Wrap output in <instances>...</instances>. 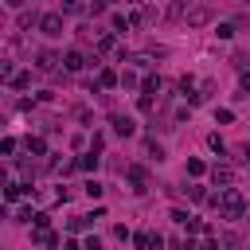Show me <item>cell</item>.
<instances>
[{"instance_id": "30", "label": "cell", "mask_w": 250, "mask_h": 250, "mask_svg": "<svg viewBox=\"0 0 250 250\" xmlns=\"http://www.w3.org/2000/svg\"><path fill=\"white\" fill-rule=\"evenodd\" d=\"M238 86H242V98H250V70H242V78H238Z\"/></svg>"}, {"instance_id": "8", "label": "cell", "mask_w": 250, "mask_h": 250, "mask_svg": "<svg viewBox=\"0 0 250 250\" xmlns=\"http://www.w3.org/2000/svg\"><path fill=\"white\" fill-rule=\"evenodd\" d=\"M203 23H211V8H207V4L188 8V27H203Z\"/></svg>"}, {"instance_id": "14", "label": "cell", "mask_w": 250, "mask_h": 250, "mask_svg": "<svg viewBox=\"0 0 250 250\" xmlns=\"http://www.w3.org/2000/svg\"><path fill=\"white\" fill-rule=\"evenodd\" d=\"M109 23H113V31H125V27H133V16H125V12H113V16H109Z\"/></svg>"}, {"instance_id": "28", "label": "cell", "mask_w": 250, "mask_h": 250, "mask_svg": "<svg viewBox=\"0 0 250 250\" xmlns=\"http://www.w3.org/2000/svg\"><path fill=\"white\" fill-rule=\"evenodd\" d=\"M188 172H191V176H203L207 164H203V160H188Z\"/></svg>"}, {"instance_id": "2", "label": "cell", "mask_w": 250, "mask_h": 250, "mask_svg": "<svg viewBox=\"0 0 250 250\" xmlns=\"http://www.w3.org/2000/svg\"><path fill=\"white\" fill-rule=\"evenodd\" d=\"M125 176H129V184H133V191L141 195V191H148V168L145 164H129L125 168Z\"/></svg>"}, {"instance_id": "32", "label": "cell", "mask_w": 250, "mask_h": 250, "mask_svg": "<svg viewBox=\"0 0 250 250\" xmlns=\"http://www.w3.org/2000/svg\"><path fill=\"white\" fill-rule=\"evenodd\" d=\"M148 250H164V234H152V242H148Z\"/></svg>"}, {"instance_id": "22", "label": "cell", "mask_w": 250, "mask_h": 250, "mask_svg": "<svg viewBox=\"0 0 250 250\" xmlns=\"http://www.w3.org/2000/svg\"><path fill=\"white\" fill-rule=\"evenodd\" d=\"M121 86H125V90H137L141 82H137V74H133V70H121Z\"/></svg>"}, {"instance_id": "24", "label": "cell", "mask_w": 250, "mask_h": 250, "mask_svg": "<svg viewBox=\"0 0 250 250\" xmlns=\"http://www.w3.org/2000/svg\"><path fill=\"white\" fill-rule=\"evenodd\" d=\"M82 8H86V4H82V0H62V12H66V16H78V12H82Z\"/></svg>"}, {"instance_id": "3", "label": "cell", "mask_w": 250, "mask_h": 250, "mask_svg": "<svg viewBox=\"0 0 250 250\" xmlns=\"http://www.w3.org/2000/svg\"><path fill=\"white\" fill-rule=\"evenodd\" d=\"M39 31H43V35H59V31H62V16H59V12H43V16H39Z\"/></svg>"}, {"instance_id": "11", "label": "cell", "mask_w": 250, "mask_h": 250, "mask_svg": "<svg viewBox=\"0 0 250 250\" xmlns=\"http://www.w3.org/2000/svg\"><path fill=\"white\" fill-rule=\"evenodd\" d=\"M23 148H27L31 156H47V141H43V137H27V141H23Z\"/></svg>"}, {"instance_id": "17", "label": "cell", "mask_w": 250, "mask_h": 250, "mask_svg": "<svg viewBox=\"0 0 250 250\" xmlns=\"http://www.w3.org/2000/svg\"><path fill=\"white\" fill-rule=\"evenodd\" d=\"M145 152H148V160H164V148H160L152 137H145Z\"/></svg>"}, {"instance_id": "23", "label": "cell", "mask_w": 250, "mask_h": 250, "mask_svg": "<svg viewBox=\"0 0 250 250\" xmlns=\"http://www.w3.org/2000/svg\"><path fill=\"white\" fill-rule=\"evenodd\" d=\"M215 121H219V125H230V121H234V109H227V105L215 109Z\"/></svg>"}, {"instance_id": "1", "label": "cell", "mask_w": 250, "mask_h": 250, "mask_svg": "<svg viewBox=\"0 0 250 250\" xmlns=\"http://www.w3.org/2000/svg\"><path fill=\"white\" fill-rule=\"evenodd\" d=\"M211 203L219 207V219H227V223H238L242 215H246V195L230 184V188H219L215 195H211Z\"/></svg>"}, {"instance_id": "21", "label": "cell", "mask_w": 250, "mask_h": 250, "mask_svg": "<svg viewBox=\"0 0 250 250\" xmlns=\"http://www.w3.org/2000/svg\"><path fill=\"white\" fill-rule=\"evenodd\" d=\"M168 16H172V20H188V8L176 0V4H168Z\"/></svg>"}, {"instance_id": "7", "label": "cell", "mask_w": 250, "mask_h": 250, "mask_svg": "<svg viewBox=\"0 0 250 250\" xmlns=\"http://www.w3.org/2000/svg\"><path fill=\"white\" fill-rule=\"evenodd\" d=\"M31 242H35L39 250H51V246H59V234H55V230H47V227H35Z\"/></svg>"}, {"instance_id": "19", "label": "cell", "mask_w": 250, "mask_h": 250, "mask_svg": "<svg viewBox=\"0 0 250 250\" xmlns=\"http://www.w3.org/2000/svg\"><path fill=\"white\" fill-rule=\"evenodd\" d=\"M156 90H160V78H156V74H148V78L141 82V94H156Z\"/></svg>"}, {"instance_id": "29", "label": "cell", "mask_w": 250, "mask_h": 250, "mask_svg": "<svg viewBox=\"0 0 250 250\" xmlns=\"http://www.w3.org/2000/svg\"><path fill=\"white\" fill-rule=\"evenodd\" d=\"M86 195L98 199V195H102V184H98V180H86Z\"/></svg>"}, {"instance_id": "34", "label": "cell", "mask_w": 250, "mask_h": 250, "mask_svg": "<svg viewBox=\"0 0 250 250\" xmlns=\"http://www.w3.org/2000/svg\"><path fill=\"white\" fill-rule=\"evenodd\" d=\"M86 250H105V246H102V238H86Z\"/></svg>"}, {"instance_id": "15", "label": "cell", "mask_w": 250, "mask_h": 250, "mask_svg": "<svg viewBox=\"0 0 250 250\" xmlns=\"http://www.w3.org/2000/svg\"><path fill=\"white\" fill-rule=\"evenodd\" d=\"M113 47H117L113 31H98V51H113Z\"/></svg>"}, {"instance_id": "25", "label": "cell", "mask_w": 250, "mask_h": 250, "mask_svg": "<svg viewBox=\"0 0 250 250\" xmlns=\"http://www.w3.org/2000/svg\"><path fill=\"white\" fill-rule=\"evenodd\" d=\"M133 242H137L141 250H148V242H152V234H148V230H137V234H133Z\"/></svg>"}, {"instance_id": "10", "label": "cell", "mask_w": 250, "mask_h": 250, "mask_svg": "<svg viewBox=\"0 0 250 250\" xmlns=\"http://www.w3.org/2000/svg\"><path fill=\"white\" fill-rule=\"evenodd\" d=\"M98 86H105V90H109V86H121V74H117L113 66H102V70H98Z\"/></svg>"}, {"instance_id": "4", "label": "cell", "mask_w": 250, "mask_h": 250, "mask_svg": "<svg viewBox=\"0 0 250 250\" xmlns=\"http://www.w3.org/2000/svg\"><path fill=\"white\" fill-rule=\"evenodd\" d=\"M59 55L55 51H35V70H43V74H51V70H59Z\"/></svg>"}, {"instance_id": "6", "label": "cell", "mask_w": 250, "mask_h": 250, "mask_svg": "<svg viewBox=\"0 0 250 250\" xmlns=\"http://www.w3.org/2000/svg\"><path fill=\"white\" fill-rule=\"evenodd\" d=\"M211 184H215V188H230V184H234V168H230V164H215V168H211Z\"/></svg>"}, {"instance_id": "9", "label": "cell", "mask_w": 250, "mask_h": 250, "mask_svg": "<svg viewBox=\"0 0 250 250\" xmlns=\"http://www.w3.org/2000/svg\"><path fill=\"white\" fill-rule=\"evenodd\" d=\"M82 66H86L82 51H66V55H62V70H66V74H74V70H82Z\"/></svg>"}, {"instance_id": "37", "label": "cell", "mask_w": 250, "mask_h": 250, "mask_svg": "<svg viewBox=\"0 0 250 250\" xmlns=\"http://www.w3.org/2000/svg\"><path fill=\"white\" fill-rule=\"evenodd\" d=\"M4 4H8V8H20V4H23V0H4Z\"/></svg>"}, {"instance_id": "35", "label": "cell", "mask_w": 250, "mask_h": 250, "mask_svg": "<svg viewBox=\"0 0 250 250\" xmlns=\"http://www.w3.org/2000/svg\"><path fill=\"white\" fill-rule=\"evenodd\" d=\"M199 250H219V242H215V238H207V242H203Z\"/></svg>"}, {"instance_id": "5", "label": "cell", "mask_w": 250, "mask_h": 250, "mask_svg": "<svg viewBox=\"0 0 250 250\" xmlns=\"http://www.w3.org/2000/svg\"><path fill=\"white\" fill-rule=\"evenodd\" d=\"M109 125H113V133H117V137H133V133H137V121H133V117H125V113H113V117H109Z\"/></svg>"}, {"instance_id": "20", "label": "cell", "mask_w": 250, "mask_h": 250, "mask_svg": "<svg viewBox=\"0 0 250 250\" xmlns=\"http://www.w3.org/2000/svg\"><path fill=\"white\" fill-rule=\"evenodd\" d=\"M207 148H211V152H219V156L227 152V145H223V137H219V133H211V137H207Z\"/></svg>"}, {"instance_id": "12", "label": "cell", "mask_w": 250, "mask_h": 250, "mask_svg": "<svg viewBox=\"0 0 250 250\" xmlns=\"http://www.w3.org/2000/svg\"><path fill=\"white\" fill-rule=\"evenodd\" d=\"M98 164H102V156H98V152H94V148H90V152H86V156H78V164H74V168H82V172H94V168H98Z\"/></svg>"}, {"instance_id": "31", "label": "cell", "mask_w": 250, "mask_h": 250, "mask_svg": "<svg viewBox=\"0 0 250 250\" xmlns=\"http://www.w3.org/2000/svg\"><path fill=\"white\" fill-rule=\"evenodd\" d=\"M172 219H176V223H180V227H184V223H188V219H191V215H188V211H184V207H176V211H172Z\"/></svg>"}, {"instance_id": "26", "label": "cell", "mask_w": 250, "mask_h": 250, "mask_svg": "<svg viewBox=\"0 0 250 250\" xmlns=\"http://www.w3.org/2000/svg\"><path fill=\"white\" fill-rule=\"evenodd\" d=\"M215 35H219V39H230V35H234V23H219Z\"/></svg>"}, {"instance_id": "27", "label": "cell", "mask_w": 250, "mask_h": 250, "mask_svg": "<svg viewBox=\"0 0 250 250\" xmlns=\"http://www.w3.org/2000/svg\"><path fill=\"white\" fill-rule=\"evenodd\" d=\"M0 152L12 156V152H16V137H4V141H0Z\"/></svg>"}, {"instance_id": "18", "label": "cell", "mask_w": 250, "mask_h": 250, "mask_svg": "<svg viewBox=\"0 0 250 250\" xmlns=\"http://www.w3.org/2000/svg\"><path fill=\"white\" fill-rule=\"evenodd\" d=\"M184 227H188V234H207V230H211V227H207L203 219H195V215H191V219H188Z\"/></svg>"}, {"instance_id": "13", "label": "cell", "mask_w": 250, "mask_h": 250, "mask_svg": "<svg viewBox=\"0 0 250 250\" xmlns=\"http://www.w3.org/2000/svg\"><path fill=\"white\" fill-rule=\"evenodd\" d=\"M27 191H31L27 184H8V188H4V199H8V203H16V199H20V195H27Z\"/></svg>"}, {"instance_id": "38", "label": "cell", "mask_w": 250, "mask_h": 250, "mask_svg": "<svg viewBox=\"0 0 250 250\" xmlns=\"http://www.w3.org/2000/svg\"><path fill=\"white\" fill-rule=\"evenodd\" d=\"M125 4H145V0H125Z\"/></svg>"}, {"instance_id": "16", "label": "cell", "mask_w": 250, "mask_h": 250, "mask_svg": "<svg viewBox=\"0 0 250 250\" xmlns=\"http://www.w3.org/2000/svg\"><path fill=\"white\" fill-rule=\"evenodd\" d=\"M12 86H16V90H27V86H31V70H16V74H12Z\"/></svg>"}, {"instance_id": "33", "label": "cell", "mask_w": 250, "mask_h": 250, "mask_svg": "<svg viewBox=\"0 0 250 250\" xmlns=\"http://www.w3.org/2000/svg\"><path fill=\"white\" fill-rule=\"evenodd\" d=\"M238 160H242V164H250V145H242V148H238Z\"/></svg>"}, {"instance_id": "36", "label": "cell", "mask_w": 250, "mask_h": 250, "mask_svg": "<svg viewBox=\"0 0 250 250\" xmlns=\"http://www.w3.org/2000/svg\"><path fill=\"white\" fill-rule=\"evenodd\" d=\"M62 250H86V246H78V242H66V246H62Z\"/></svg>"}]
</instances>
